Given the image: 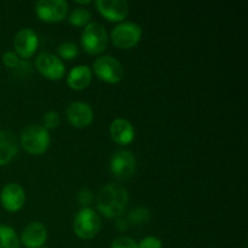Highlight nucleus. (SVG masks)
I'll use <instances>...</instances> for the list:
<instances>
[{
  "instance_id": "5",
  "label": "nucleus",
  "mask_w": 248,
  "mask_h": 248,
  "mask_svg": "<svg viewBox=\"0 0 248 248\" xmlns=\"http://www.w3.org/2000/svg\"><path fill=\"white\" fill-rule=\"evenodd\" d=\"M142 36V28L133 22H121L111 31L110 39L119 48H131L137 45Z\"/></svg>"
},
{
  "instance_id": "1",
  "label": "nucleus",
  "mask_w": 248,
  "mask_h": 248,
  "mask_svg": "<svg viewBox=\"0 0 248 248\" xmlns=\"http://www.w3.org/2000/svg\"><path fill=\"white\" fill-rule=\"evenodd\" d=\"M128 201V193L119 184L109 183L98 191L96 205L99 212L107 218H118L125 211Z\"/></svg>"
},
{
  "instance_id": "13",
  "label": "nucleus",
  "mask_w": 248,
  "mask_h": 248,
  "mask_svg": "<svg viewBox=\"0 0 248 248\" xmlns=\"http://www.w3.org/2000/svg\"><path fill=\"white\" fill-rule=\"evenodd\" d=\"M67 118L75 127H86L93 120V110L86 102H72L67 108Z\"/></svg>"
},
{
  "instance_id": "26",
  "label": "nucleus",
  "mask_w": 248,
  "mask_h": 248,
  "mask_svg": "<svg viewBox=\"0 0 248 248\" xmlns=\"http://www.w3.org/2000/svg\"><path fill=\"white\" fill-rule=\"evenodd\" d=\"M92 199H93V196H92L91 190H89V189H81L78 193V201L84 207H87L92 202Z\"/></svg>"
},
{
  "instance_id": "10",
  "label": "nucleus",
  "mask_w": 248,
  "mask_h": 248,
  "mask_svg": "<svg viewBox=\"0 0 248 248\" xmlns=\"http://www.w3.org/2000/svg\"><path fill=\"white\" fill-rule=\"evenodd\" d=\"M15 52L18 57L31 58L39 46V38L31 28H23L15 35Z\"/></svg>"
},
{
  "instance_id": "8",
  "label": "nucleus",
  "mask_w": 248,
  "mask_h": 248,
  "mask_svg": "<svg viewBox=\"0 0 248 248\" xmlns=\"http://www.w3.org/2000/svg\"><path fill=\"white\" fill-rule=\"evenodd\" d=\"M68 6L65 0H39L35 4V12L41 21L53 23L64 19Z\"/></svg>"
},
{
  "instance_id": "2",
  "label": "nucleus",
  "mask_w": 248,
  "mask_h": 248,
  "mask_svg": "<svg viewBox=\"0 0 248 248\" xmlns=\"http://www.w3.org/2000/svg\"><path fill=\"white\" fill-rule=\"evenodd\" d=\"M50 142L51 138L48 131L39 124L27 126L21 133V144L29 154H44L47 150Z\"/></svg>"
},
{
  "instance_id": "15",
  "label": "nucleus",
  "mask_w": 248,
  "mask_h": 248,
  "mask_svg": "<svg viewBox=\"0 0 248 248\" xmlns=\"http://www.w3.org/2000/svg\"><path fill=\"white\" fill-rule=\"evenodd\" d=\"M111 140L120 145H127L135 140V127L128 120L118 118L110 124L109 127Z\"/></svg>"
},
{
  "instance_id": "29",
  "label": "nucleus",
  "mask_w": 248,
  "mask_h": 248,
  "mask_svg": "<svg viewBox=\"0 0 248 248\" xmlns=\"http://www.w3.org/2000/svg\"><path fill=\"white\" fill-rule=\"evenodd\" d=\"M40 248H47V247H40Z\"/></svg>"
},
{
  "instance_id": "7",
  "label": "nucleus",
  "mask_w": 248,
  "mask_h": 248,
  "mask_svg": "<svg viewBox=\"0 0 248 248\" xmlns=\"http://www.w3.org/2000/svg\"><path fill=\"white\" fill-rule=\"evenodd\" d=\"M110 172L114 177L120 179H128L137 171V161L135 155L128 150H119L111 156Z\"/></svg>"
},
{
  "instance_id": "3",
  "label": "nucleus",
  "mask_w": 248,
  "mask_h": 248,
  "mask_svg": "<svg viewBox=\"0 0 248 248\" xmlns=\"http://www.w3.org/2000/svg\"><path fill=\"white\" fill-rule=\"evenodd\" d=\"M81 45L90 55H98L108 45V33L99 22H90L81 34Z\"/></svg>"
},
{
  "instance_id": "11",
  "label": "nucleus",
  "mask_w": 248,
  "mask_h": 248,
  "mask_svg": "<svg viewBox=\"0 0 248 248\" xmlns=\"http://www.w3.org/2000/svg\"><path fill=\"white\" fill-rule=\"evenodd\" d=\"M0 202L9 212H17L26 202V193L18 183H7L1 189Z\"/></svg>"
},
{
  "instance_id": "25",
  "label": "nucleus",
  "mask_w": 248,
  "mask_h": 248,
  "mask_svg": "<svg viewBox=\"0 0 248 248\" xmlns=\"http://www.w3.org/2000/svg\"><path fill=\"white\" fill-rule=\"evenodd\" d=\"M138 248H162V242L156 236H145L140 241Z\"/></svg>"
},
{
  "instance_id": "19",
  "label": "nucleus",
  "mask_w": 248,
  "mask_h": 248,
  "mask_svg": "<svg viewBox=\"0 0 248 248\" xmlns=\"http://www.w3.org/2000/svg\"><path fill=\"white\" fill-rule=\"evenodd\" d=\"M91 21V12L85 7H75L69 15L70 24L75 27L87 26Z\"/></svg>"
},
{
  "instance_id": "22",
  "label": "nucleus",
  "mask_w": 248,
  "mask_h": 248,
  "mask_svg": "<svg viewBox=\"0 0 248 248\" xmlns=\"http://www.w3.org/2000/svg\"><path fill=\"white\" fill-rule=\"evenodd\" d=\"M43 123H44V127L46 130H51V128H56L60 126L61 124V116L60 114L57 113L56 110H50L47 113L44 114L43 118Z\"/></svg>"
},
{
  "instance_id": "27",
  "label": "nucleus",
  "mask_w": 248,
  "mask_h": 248,
  "mask_svg": "<svg viewBox=\"0 0 248 248\" xmlns=\"http://www.w3.org/2000/svg\"><path fill=\"white\" fill-rule=\"evenodd\" d=\"M115 227L119 232H125L128 228V223L126 219H118L115 223Z\"/></svg>"
},
{
  "instance_id": "23",
  "label": "nucleus",
  "mask_w": 248,
  "mask_h": 248,
  "mask_svg": "<svg viewBox=\"0 0 248 248\" xmlns=\"http://www.w3.org/2000/svg\"><path fill=\"white\" fill-rule=\"evenodd\" d=\"M110 248H138V244L127 236H120L111 242Z\"/></svg>"
},
{
  "instance_id": "6",
  "label": "nucleus",
  "mask_w": 248,
  "mask_h": 248,
  "mask_svg": "<svg viewBox=\"0 0 248 248\" xmlns=\"http://www.w3.org/2000/svg\"><path fill=\"white\" fill-rule=\"evenodd\" d=\"M93 72L97 77L109 84H116L124 78L123 64L113 56H101L93 62Z\"/></svg>"
},
{
  "instance_id": "28",
  "label": "nucleus",
  "mask_w": 248,
  "mask_h": 248,
  "mask_svg": "<svg viewBox=\"0 0 248 248\" xmlns=\"http://www.w3.org/2000/svg\"><path fill=\"white\" fill-rule=\"evenodd\" d=\"M78 2H79V4H91V1H90V0H85V1L84 0H79Z\"/></svg>"
},
{
  "instance_id": "4",
  "label": "nucleus",
  "mask_w": 248,
  "mask_h": 248,
  "mask_svg": "<svg viewBox=\"0 0 248 248\" xmlns=\"http://www.w3.org/2000/svg\"><path fill=\"white\" fill-rule=\"evenodd\" d=\"M101 227V218L90 207H82L77 213L74 223H73V229H74L75 235L84 240L93 239L99 232Z\"/></svg>"
},
{
  "instance_id": "9",
  "label": "nucleus",
  "mask_w": 248,
  "mask_h": 248,
  "mask_svg": "<svg viewBox=\"0 0 248 248\" xmlns=\"http://www.w3.org/2000/svg\"><path fill=\"white\" fill-rule=\"evenodd\" d=\"M36 69L50 80H60L64 77L65 67L60 57L50 52H41L35 61Z\"/></svg>"
},
{
  "instance_id": "16",
  "label": "nucleus",
  "mask_w": 248,
  "mask_h": 248,
  "mask_svg": "<svg viewBox=\"0 0 248 248\" xmlns=\"http://www.w3.org/2000/svg\"><path fill=\"white\" fill-rule=\"evenodd\" d=\"M92 69L86 64L75 65L67 77V84L73 90H84L91 84Z\"/></svg>"
},
{
  "instance_id": "14",
  "label": "nucleus",
  "mask_w": 248,
  "mask_h": 248,
  "mask_svg": "<svg viewBox=\"0 0 248 248\" xmlns=\"http://www.w3.org/2000/svg\"><path fill=\"white\" fill-rule=\"evenodd\" d=\"M47 239V230L40 222H31L21 234V242L27 248H40Z\"/></svg>"
},
{
  "instance_id": "12",
  "label": "nucleus",
  "mask_w": 248,
  "mask_h": 248,
  "mask_svg": "<svg viewBox=\"0 0 248 248\" xmlns=\"http://www.w3.org/2000/svg\"><path fill=\"white\" fill-rule=\"evenodd\" d=\"M94 4L99 14L110 22H121L128 15L126 0H97Z\"/></svg>"
},
{
  "instance_id": "21",
  "label": "nucleus",
  "mask_w": 248,
  "mask_h": 248,
  "mask_svg": "<svg viewBox=\"0 0 248 248\" xmlns=\"http://www.w3.org/2000/svg\"><path fill=\"white\" fill-rule=\"evenodd\" d=\"M57 52L61 58L70 61L74 60L79 55V47L74 43H72V41H64V43H62L58 46Z\"/></svg>"
},
{
  "instance_id": "24",
  "label": "nucleus",
  "mask_w": 248,
  "mask_h": 248,
  "mask_svg": "<svg viewBox=\"0 0 248 248\" xmlns=\"http://www.w3.org/2000/svg\"><path fill=\"white\" fill-rule=\"evenodd\" d=\"M19 62H21V60H19L17 53L14 52V51H6V52L2 55V63H4V65H6L7 68L15 69V68L18 67Z\"/></svg>"
},
{
  "instance_id": "18",
  "label": "nucleus",
  "mask_w": 248,
  "mask_h": 248,
  "mask_svg": "<svg viewBox=\"0 0 248 248\" xmlns=\"http://www.w3.org/2000/svg\"><path fill=\"white\" fill-rule=\"evenodd\" d=\"M0 248H19V239L11 227L0 224Z\"/></svg>"
},
{
  "instance_id": "17",
  "label": "nucleus",
  "mask_w": 248,
  "mask_h": 248,
  "mask_svg": "<svg viewBox=\"0 0 248 248\" xmlns=\"http://www.w3.org/2000/svg\"><path fill=\"white\" fill-rule=\"evenodd\" d=\"M18 152V145L14 133L0 131V166L7 165Z\"/></svg>"
},
{
  "instance_id": "20",
  "label": "nucleus",
  "mask_w": 248,
  "mask_h": 248,
  "mask_svg": "<svg viewBox=\"0 0 248 248\" xmlns=\"http://www.w3.org/2000/svg\"><path fill=\"white\" fill-rule=\"evenodd\" d=\"M150 219V212L147 207L138 206L135 207L127 216V223L132 225H142Z\"/></svg>"
}]
</instances>
